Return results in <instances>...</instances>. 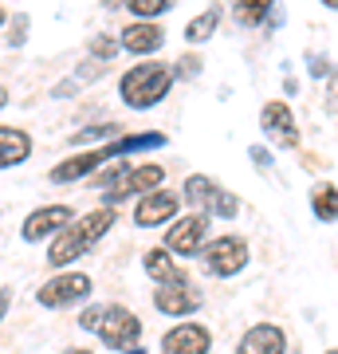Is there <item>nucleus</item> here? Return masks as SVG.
Listing matches in <instances>:
<instances>
[{
    "label": "nucleus",
    "mask_w": 338,
    "mask_h": 354,
    "mask_svg": "<svg viewBox=\"0 0 338 354\" xmlns=\"http://www.w3.org/2000/svg\"><path fill=\"white\" fill-rule=\"evenodd\" d=\"M111 225H114V209H106V205L95 209V213H87V216H79V221H71V225L51 241L48 264L63 268V264H71V260H79L83 252H91V244L102 241V236L111 232Z\"/></svg>",
    "instance_id": "f257e3e1"
},
{
    "label": "nucleus",
    "mask_w": 338,
    "mask_h": 354,
    "mask_svg": "<svg viewBox=\"0 0 338 354\" xmlns=\"http://www.w3.org/2000/svg\"><path fill=\"white\" fill-rule=\"evenodd\" d=\"M79 327L87 330H99L102 342H111L114 351H134L142 339V319L134 311H126L118 304H106V307H87L83 315H79Z\"/></svg>",
    "instance_id": "f03ea898"
},
{
    "label": "nucleus",
    "mask_w": 338,
    "mask_h": 354,
    "mask_svg": "<svg viewBox=\"0 0 338 354\" xmlns=\"http://www.w3.org/2000/svg\"><path fill=\"white\" fill-rule=\"evenodd\" d=\"M169 87H173V67L169 64H138L122 75L118 95H122L126 106L146 111V106H158L169 95Z\"/></svg>",
    "instance_id": "7ed1b4c3"
},
{
    "label": "nucleus",
    "mask_w": 338,
    "mask_h": 354,
    "mask_svg": "<svg viewBox=\"0 0 338 354\" xmlns=\"http://www.w3.org/2000/svg\"><path fill=\"white\" fill-rule=\"evenodd\" d=\"M162 177H165L162 165H134V169H126V174L111 185V189L102 193V197H106V209H111V205H118V201H126V197H134V193H146V197H150V193H158Z\"/></svg>",
    "instance_id": "20e7f679"
},
{
    "label": "nucleus",
    "mask_w": 338,
    "mask_h": 354,
    "mask_svg": "<svg viewBox=\"0 0 338 354\" xmlns=\"http://www.w3.org/2000/svg\"><path fill=\"white\" fill-rule=\"evenodd\" d=\"M244 264H248V244L240 241V236H216L205 248V268L213 276H236Z\"/></svg>",
    "instance_id": "39448f33"
},
{
    "label": "nucleus",
    "mask_w": 338,
    "mask_h": 354,
    "mask_svg": "<svg viewBox=\"0 0 338 354\" xmlns=\"http://www.w3.org/2000/svg\"><path fill=\"white\" fill-rule=\"evenodd\" d=\"M205 236H209V216H185V221H177V225H169V232H165V248L177 256H197L200 248H209L205 244Z\"/></svg>",
    "instance_id": "423d86ee"
},
{
    "label": "nucleus",
    "mask_w": 338,
    "mask_h": 354,
    "mask_svg": "<svg viewBox=\"0 0 338 354\" xmlns=\"http://www.w3.org/2000/svg\"><path fill=\"white\" fill-rule=\"evenodd\" d=\"M153 304H158V311H165V315H189V311H197L205 299H200V291L193 288V279L177 276V279H169V283H162V288L153 291Z\"/></svg>",
    "instance_id": "0eeeda50"
},
{
    "label": "nucleus",
    "mask_w": 338,
    "mask_h": 354,
    "mask_svg": "<svg viewBox=\"0 0 338 354\" xmlns=\"http://www.w3.org/2000/svg\"><path fill=\"white\" fill-rule=\"evenodd\" d=\"M87 291H91V276H83V272H67V276L48 279V283L36 291V299L44 307H67V304H75V299H83Z\"/></svg>",
    "instance_id": "6e6552de"
},
{
    "label": "nucleus",
    "mask_w": 338,
    "mask_h": 354,
    "mask_svg": "<svg viewBox=\"0 0 338 354\" xmlns=\"http://www.w3.org/2000/svg\"><path fill=\"white\" fill-rule=\"evenodd\" d=\"M260 122L267 130V138L283 146V150H295L299 146V130H295V118H291V106L288 102H267L260 111Z\"/></svg>",
    "instance_id": "1a4fd4ad"
},
{
    "label": "nucleus",
    "mask_w": 338,
    "mask_h": 354,
    "mask_svg": "<svg viewBox=\"0 0 338 354\" xmlns=\"http://www.w3.org/2000/svg\"><path fill=\"white\" fill-rule=\"evenodd\" d=\"M162 346H165V354H209L213 335H209V327H200V323H181V327L165 330Z\"/></svg>",
    "instance_id": "9d476101"
},
{
    "label": "nucleus",
    "mask_w": 338,
    "mask_h": 354,
    "mask_svg": "<svg viewBox=\"0 0 338 354\" xmlns=\"http://www.w3.org/2000/svg\"><path fill=\"white\" fill-rule=\"evenodd\" d=\"M71 225V209L67 205H48V209H36V213L24 221V228H20V236L24 241H44L48 232H55V228H67Z\"/></svg>",
    "instance_id": "9b49d317"
},
{
    "label": "nucleus",
    "mask_w": 338,
    "mask_h": 354,
    "mask_svg": "<svg viewBox=\"0 0 338 354\" xmlns=\"http://www.w3.org/2000/svg\"><path fill=\"white\" fill-rule=\"evenodd\" d=\"M288 339H283V330L272 327V323H256V327L240 339L236 354H283Z\"/></svg>",
    "instance_id": "f8f14e48"
},
{
    "label": "nucleus",
    "mask_w": 338,
    "mask_h": 354,
    "mask_svg": "<svg viewBox=\"0 0 338 354\" xmlns=\"http://www.w3.org/2000/svg\"><path fill=\"white\" fill-rule=\"evenodd\" d=\"M177 197L173 193H150V197H142L138 201V209H134V221H138L142 228H153V225H165V221H169V216L177 213Z\"/></svg>",
    "instance_id": "ddd939ff"
},
{
    "label": "nucleus",
    "mask_w": 338,
    "mask_h": 354,
    "mask_svg": "<svg viewBox=\"0 0 338 354\" xmlns=\"http://www.w3.org/2000/svg\"><path fill=\"white\" fill-rule=\"evenodd\" d=\"M111 158V150H87V153H75V158H67L51 169V181H75V177H87L95 174L102 162Z\"/></svg>",
    "instance_id": "4468645a"
},
{
    "label": "nucleus",
    "mask_w": 338,
    "mask_h": 354,
    "mask_svg": "<svg viewBox=\"0 0 338 354\" xmlns=\"http://www.w3.org/2000/svg\"><path fill=\"white\" fill-rule=\"evenodd\" d=\"M165 44V32L150 20H138V24H130L122 32V48L134 51V55H146V51H158Z\"/></svg>",
    "instance_id": "2eb2a0df"
},
{
    "label": "nucleus",
    "mask_w": 338,
    "mask_h": 354,
    "mask_svg": "<svg viewBox=\"0 0 338 354\" xmlns=\"http://www.w3.org/2000/svg\"><path fill=\"white\" fill-rule=\"evenodd\" d=\"M220 185H216L213 177H200V174H193L185 181V201L189 205H197V209H205V216L209 213H216V205H220Z\"/></svg>",
    "instance_id": "dca6fc26"
},
{
    "label": "nucleus",
    "mask_w": 338,
    "mask_h": 354,
    "mask_svg": "<svg viewBox=\"0 0 338 354\" xmlns=\"http://www.w3.org/2000/svg\"><path fill=\"white\" fill-rule=\"evenodd\" d=\"M28 153H32V142H28L24 130L0 127V165H4V169H12V165L28 162Z\"/></svg>",
    "instance_id": "f3484780"
},
{
    "label": "nucleus",
    "mask_w": 338,
    "mask_h": 354,
    "mask_svg": "<svg viewBox=\"0 0 338 354\" xmlns=\"http://www.w3.org/2000/svg\"><path fill=\"white\" fill-rule=\"evenodd\" d=\"M142 264H146V272H150L158 283H169V279L181 276V272H177V264H173V256L165 252V248H150V252L142 256Z\"/></svg>",
    "instance_id": "a211bd4d"
},
{
    "label": "nucleus",
    "mask_w": 338,
    "mask_h": 354,
    "mask_svg": "<svg viewBox=\"0 0 338 354\" xmlns=\"http://www.w3.org/2000/svg\"><path fill=\"white\" fill-rule=\"evenodd\" d=\"M311 209L319 221H338V189L330 185V181H323V185H314L311 193Z\"/></svg>",
    "instance_id": "6ab92c4d"
},
{
    "label": "nucleus",
    "mask_w": 338,
    "mask_h": 354,
    "mask_svg": "<svg viewBox=\"0 0 338 354\" xmlns=\"http://www.w3.org/2000/svg\"><path fill=\"white\" fill-rule=\"evenodd\" d=\"M158 146H165V134H126V138L111 142L106 150H111V158H118L126 150H158Z\"/></svg>",
    "instance_id": "aec40b11"
},
{
    "label": "nucleus",
    "mask_w": 338,
    "mask_h": 354,
    "mask_svg": "<svg viewBox=\"0 0 338 354\" xmlns=\"http://www.w3.org/2000/svg\"><path fill=\"white\" fill-rule=\"evenodd\" d=\"M102 71H106V64H99V59H91V64H87V71H71V75L63 79L59 87L51 91V95H55V99H67V95H71L75 87H83V83H91V79H99Z\"/></svg>",
    "instance_id": "412c9836"
},
{
    "label": "nucleus",
    "mask_w": 338,
    "mask_h": 354,
    "mask_svg": "<svg viewBox=\"0 0 338 354\" xmlns=\"http://www.w3.org/2000/svg\"><path fill=\"white\" fill-rule=\"evenodd\" d=\"M216 20H220V12H216V8L200 12L197 20H189V24H185V39H189V44H205V39L216 32Z\"/></svg>",
    "instance_id": "4be33fe9"
},
{
    "label": "nucleus",
    "mask_w": 338,
    "mask_h": 354,
    "mask_svg": "<svg viewBox=\"0 0 338 354\" xmlns=\"http://www.w3.org/2000/svg\"><path fill=\"white\" fill-rule=\"evenodd\" d=\"M236 20L240 24H260V20H267V0H244V4H236Z\"/></svg>",
    "instance_id": "5701e85b"
},
{
    "label": "nucleus",
    "mask_w": 338,
    "mask_h": 354,
    "mask_svg": "<svg viewBox=\"0 0 338 354\" xmlns=\"http://www.w3.org/2000/svg\"><path fill=\"white\" fill-rule=\"evenodd\" d=\"M118 48H122V39H111V36H95L91 39V55H95L99 64H111L114 55H118Z\"/></svg>",
    "instance_id": "b1692460"
},
{
    "label": "nucleus",
    "mask_w": 338,
    "mask_h": 354,
    "mask_svg": "<svg viewBox=\"0 0 338 354\" xmlns=\"http://www.w3.org/2000/svg\"><path fill=\"white\" fill-rule=\"evenodd\" d=\"M126 8L138 16V20H150V16H162L165 8H169V0H130Z\"/></svg>",
    "instance_id": "393cba45"
},
{
    "label": "nucleus",
    "mask_w": 338,
    "mask_h": 354,
    "mask_svg": "<svg viewBox=\"0 0 338 354\" xmlns=\"http://www.w3.org/2000/svg\"><path fill=\"white\" fill-rule=\"evenodd\" d=\"M114 130H118V127H114V122H111V127H106V122H102V127L79 130V134H75V146H79V142H91V138H102V134H111V138H114Z\"/></svg>",
    "instance_id": "a878e982"
},
{
    "label": "nucleus",
    "mask_w": 338,
    "mask_h": 354,
    "mask_svg": "<svg viewBox=\"0 0 338 354\" xmlns=\"http://www.w3.org/2000/svg\"><path fill=\"white\" fill-rule=\"evenodd\" d=\"M326 106H330V111H338V75L330 79V91H326Z\"/></svg>",
    "instance_id": "bb28decb"
},
{
    "label": "nucleus",
    "mask_w": 338,
    "mask_h": 354,
    "mask_svg": "<svg viewBox=\"0 0 338 354\" xmlns=\"http://www.w3.org/2000/svg\"><path fill=\"white\" fill-rule=\"evenodd\" d=\"M197 55H185V59H181V75H197Z\"/></svg>",
    "instance_id": "cd10ccee"
},
{
    "label": "nucleus",
    "mask_w": 338,
    "mask_h": 354,
    "mask_svg": "<svg viewBox=\"0 0 338 354\" xmlns=\"http://www.w3.org/2000/svg\"><path fill=\"white\" fill-rule=\"evenodd\" d=\"M252 158H256V162H260V165H267V162H272V158L263 153V146H252Z\"/></svg>",
    "instance_id": "c85d7f7f"
},
{
    "label": "nucleus",
    "mask_w": 338,
    "mask_h": 354,
    "mask_svg": "<svg viewBox=\"0 0 338 354\" xmlns=\"http://www.w3.org/2000/svg\"><path fill=\"white\" fill-rule=\"evenodd\" d=\"M67 354H91V351H83V346H79V351H67Z\"/></svg>",
    "instance_id": "c756f323"
},
{
    "label": "nucleus",
    "mask_w": 338,
    "mask_h": 354,
    "mask_svg": "<svg viewBox=\"0 0 338 354\" xmlns=\"http://www.w3.org/2000/svg\"><path fill=\"white\" fill-rule=\"evenodd\" d=\"M326 354H338V351H326Z\"/></svg>",
    "instance_id": "7c9ffc66"
}]
</instances>
